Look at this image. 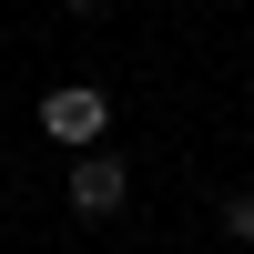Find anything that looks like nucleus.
Segmentation results:
<instances>
[{
	"label": "nucleus",
	"instance_id": "7ed1b4c3",
	"mask_svg": "<svg viewBox=\"0 0 254 254\" xmlns=\"http://www.w3.org/2000/svg\"><path fill=\"white\" fill-rule=\"evenodd\" d=\"M224 234H234V244H254V193H234V203H224Z\"/></svg>",
	"mask_w": 254,
	"mask_h": 254
},
{
	"label": "nucleus",
	"instance_id": "20e7f679",
	"mask_svg": "<svg viewBox=\"0 0 254 254\" xmlns=\"http://www.w3.org/2000/svg\"><path fill=\"white\" fill-rule=\"evenodd\" d=\"M61 10H92V0H61Z\"/></svg>",
	"mask_w": 254,
	"mask_h": 254
},
{
	"label": "nucleus",
	"instance_id": "f03ea898",
	"mask_svg": "<svg viewBox=\"0 0 254 254\" xmlns=\"http://www.w3.org/2000/svg\"><path fill=\"white\" fill-rule=\"evenodd\" d=\"M122 193H132V173H122L112 153H71V214H81V224H112Z\"/></svg>",
	"mask_w": 254,
	"mask_h": 254
},
{
	"label": "nucleus",
	"instance_id": "f257e3e1",
	"mask_svg": "<svg viewBox=\"0 0 254 254\" xmlns=\"http://www.w3.org/2000/svg\"><path fill=\"white\" fill-rule=\"evenodd\" d=\"M41 132H51L61 153H92V142L112 132V102H102L92 81H61V92H41Z\"/></svg>",
	"mask_w": 254,
	"mask_h": 254
}]
</instances>
